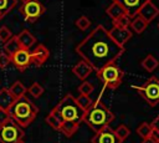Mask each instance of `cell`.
<instances>
[{
	"instance_id": "6da1fadb",
	"label": "cell",
	"mask_w": 159,
	"mask_h": 143,
	"mask_svg": "<svg viewBox=\"0 0 159 143\" xmlns=\"http://www.w3.org/2000/svg\"><path fill=\"white\" fill-rule=\"evenodd\" d=\"M124 46L118 45L102 25H97L77 46L76 52L97 72L108 63H113L124 52Z\"/></svg>"
},
{
	"instance_id": "7a4b0ae2",
	"label": "cell",
	"mask_w": 159,
	"mask_h": 143,
	"mask_svg": "<svg viewBox=\"0 0 159 143\" xmlns=\"http://www.w3.org/2000/svg\"><path fill=\"white\" fill-rule=\"evenodd\" d=\"M113 119H114V114L99 99L92 102L83 114V122L94 132L99 131L106 126H109V123Z\"/></svg>"
},
{
	"instance_id": "3957f363",
	"label": "cell",
	"mask_w": 159,
	"mask_h": 143,
	"mask_svg": "<svg viewBox=\"0 0 159 143\" xmlns=\"http://www.w3.org/2000/svg\"><path fill=\"white\" fill-rule=\"evenodd\" d=\"M9 112H10L11 119H14L22 128H25L36 118L39 113V108L25 95L14 101V103L9 108Z\"/></svg>"
},
{
	"instance_id": "277c9868",
	"label": "cell",
	"mask_w": 159,
	"mask_h": 143,
	"mask_svg": "<svg viewBox=\"0 0 159 143\" xmlns=\"http://www.w3.org/2000/svg\"><path fill=\"white\" fill-rule=\"evenodd\" d=\"M51 112H53L61 121H72L77 123L83 122L84 109L77 103L76 98L71 93H67L65 97H62Z\"/></svg>"
},
{
	"instance_id": "5b68a950",
	"label": "cell",
	"mask_w": 159,
	"mask_h": 143,
	"mask_svg": "<svg viewBox=\"0 0 159 143\" xmlns=\"http://www.w3.org/2000/svg\"><path fill=\"white\" fill-rule=\"evenodd\" d=\"M97 77L102 82V85L109 90H116L122 83V80L124 77V72L119 66L113 63H108L101 70L97 71Z\"/></svg>"
},
{
	"instance_id": "8992f818",
	"label": "cell",
	"mask_w": 159,
	"mask_h": 143,
	"mask_svg": "<svg viewBox=\"0 0 159 143\" xmlns=\"http://www.w3.org/2000/svg\"><path fill=\"white\" fill-rule=\"evenodd\" d=\"M132 88H135L137 92L140 95V97L149 106L154 107L159 103V78L153 76L148 78L143 85L132 86Z\"/></svg>"
},
{
	"instance_id": "52a82bcc",
	"label": "cell",
	"mask_w": 159,
	"mask_h": 143,
	"mask_svg": "<svg viewBox=\"0 0 159 143\" xmlns=\"http://www.w3.org/2000/svg\"><path fill=\"white\" fill-rule=\"evenodd\" d=\"M24 137L25 132L22 127L14 119H9L7 122L0 124V143H17L22 141Z\"/></svg>"
},
{
	"instance_id": "ba28073f",
	"label": "cell",
	"mask_w": 159,
	"mask_h": 143,
	"mask_svg": "<svg viewBox=\"0 0 159 143\" xmlns=\"http://www.w3.org/2000/svg\"><path fill=\"white\" fill-rule=\"evenodd\" d=\"M46 9L39 0H29L22 2L20 7V12L24 15L25 20L29 22H35L39 17L45 14Z\"/></svg>"
},
{
	"instance_id": "9c48e42d",
	"label": "cell",
	"mask_w": 159,
	"mask_h": 143,
	"mask_svg": "<svg viewBox=\"0 0 159 143\" xmlns=\"http://www.w3.org/2000/svg\"><path fill=\"white\" fill-rule=\"evenodd\" d=\"M11 57V63L19 70V71H25L31 63V51L27 48H22L20 47L14 55L10 56Z\"/></svg>"
},
{
	"instance_id": "30bf717a",
	"label": "cell",
	"mask_w": 159,
	"mask_h": 143,
	"mask_svg": "<svg viewBox=\"0 0 159 143\" xmlns=\"http://www.w3.org/2000/svg\"><path fill=\"white\" fill-rule=\"evenodd\" d=\"M91 143H122L109 126L101 128L99 131L94 132V136L91 138Z\"/></svg>"
},
{
	"instance_id": "8fae6325",
	"label": "cell",
	"mask_w": 159,
	"mask_h": 143,
	"mask_svg": "<svg viewBox=\"0 0 159 143\" xmlns=\"http://www.w3.org/2000/svg\"><path fill=\"white\" fill-rule=\"evenodd\" d=\"M111 37L120 46H124L125 42L129 41V39L132 37V31L128 27H118V26H113L109 31Z\"/></svg>"
},
{
	"instance_id": "7c38bea8",
	"label": "cell",
	"mask_w": 159,
	"mask_h": 143,
	"mask_svg": "<svg viewBox=\"0 0 159 143\" xmlns=\"http://www.w3.org/2000/svg\"><path fill=\"white\" fill-rule=\"evenodd\" d=\"M140 17H143L148 24L150 21H153L158 15H159V9L152 2V0H148L138 11V14Z\"/></svg>"
},
{
	"instance_id": "4fadbf2b",
	"label": "cell",
	"mask_w": 159,
	"mask_h": 143,
	"mask_svg": "<svg viewBox=\"0 0 159 143\" xmlns=\"http://www.w3.org/2000/svg\"><path fill=\"white\" fill-rule=\"evenodd\" d=\"M48 57H50V51L45 45H37L31 51V60L32 63L36 66H42Z\"/></svg>"
},
{
	"instance_id": "5bb4252c",
	"label": "cell",
	"mask_w": 159,
	"mask_h": 143,
	"mask_svg": "<svg viewBox=\"0 0 159 143\" xmlns=\"http://www.w3.org/2000/svg\"><path fill=\"white\" fill-rule=\"evenodd\" d=\"M112 1H116L118 4H120L125 12L129 15V16H135L139 11V9L148 1V0H112Z\"/></svg>"
},
{
	"instance_id": "9a60e30c",
	"label": "cell",
	"mask_w": 159,
	"mask_h": 143,
	"mask_svg": "<svg viewBox=\"0 0 159 143\" xmlns=\"http://www.w3.org/2000/svg\"><path fill=\"white\" fill-rule=\"evenodd\" d=\"M92 71H93L92 66H91L88 62H86L84 60L78 61V62L72 67L73 75H75L78 80H81V81H84V80L91 75Z\"/></svg>"
},
{
	"instance_id": "2e32d148",
	"label": "cell",
	"mask_w": 159,
	"mask_h": 143,
	"mask_svg": "<svg viewBox=\"0 0 159 143\" xmlns=\"http://www.w3.org/2000/svg\"><path fill=\"white\" fill-rule=\"evenodd\" d=\"M16 37H17V41H19L20 46L22 48H27V50H30L36 42L35 36L29 30H22L19 35H16Z\"/></svg>"
},
{
	"instance_id": "e0dca14e",
	"label": "cell",
	"mask_w": 159,
	"mask_h": 143,
	"mask_svg": "<svg viewBox=\"0 0 159 143\" xmlns=\"http://www.w3.org/2000/svg\"><path fill=\"white\" fill-rule=\"evenodd\" d=\"M16 98L10 93L9 88H1L0 90V109H6L9 111V108L11 107V104L14 103Z\"/></svg>"
},
{
	"instance_id": "ac0fdd59",
	"label": "cell",
	"mask_w": 159,
	"mask_h": 143,
	"mask_svg": "<svg viewBox=\"0 0 159 143\" xmlns=\"http://www.w3.org/2000/svg\"><path fill=\"white\" fill-rule=\"evenodd\" d=\"M106 12H107V15H108L112 20H116V19H118L119 16H122V15L127 14V12H125V10H124V7H123L120 4L116 2V1H112V4L107 7Z\"/></svg>"
},
{
	"instance_id": "d6986e66",
	"label": "cell",
	"mask_w": 159,
	"mask_h": 143,
	"mask_svg": "<svg viewBox=\"0 0 159 143\" xmlns=\"http://www.w3.org/2000/svg\"><path fill=\"white\" fill-rule=\"evenodd\" d=\"M78 127H80V123H77V122H72V121H62L60 132L63 133L66 137H71V136H73V134L78 131Z\"/></svg>"
},
{
	"instance_id": "ffe728a7",
	"label": "cell",
	"mask_w": 159,
	"mask_h": 143,
	"mask_svg": "<svg viewBox=\"0 0 159 143\" xmlns=\"http://www.w3.org/2000/svg\"><path fill=\"white\" fill-rule=\"evenodd\" d=\"M140 66H142L145 71H148V72H153L154 70L158 68V66H159V61L157 60L155 56H153V55H147V56L140 61Z\"/></svg>"
},
{
	"instance_id": "44dd1931",
	"label": "cell",
	"mask_w": 159,
	"mask_h": 143,
	"mask_svg": "<svg viewBox=\"0 0 159 143\" xmlns=\"http://www.w3.org/2000/svg\"><path fill=\"white\" fill-rule=\"evenodd\" d=\"M129 26H130V29H132L135 34H142V32L147 29L148 22H147L143 17H140L139 15H135V16H133L132 22H130Z\"/></svg>"
},
{
	"instance_id": "7402d4cb",
	"label": "cell",
	"mask_w": 159,
	"mask_h": 143,
	"mask_svg": "<svg viewBox=\"0 0 159 143\" xmlns=\"http://www.w3.org/2000/svg\"><path fill=\"white\" fill-rule=\"evenodd\" d=\"M20 44L17 41V37L16 36H11L5 44H4V52H6L9 56L14 55L19 48H20Z\"/></svg>"
},
{
	"instance_id": "603a6c76",
	"label": "cell",
	"mask_w": 159,
	"mask_h": 143,
	"mask_svg": "<svg viewBox=\"0 0 159 143\" xmlns=\"http://www.w3.org/2000/svg\"><path fill=\"white\" fill-rule=\"evenodd\" d=\"M9 91H10V93H11L15 98H19V97H22V96L26 95L27 88H26L20 81H15V82L9 87Z\"/></svg>"
},
{
	"instance_id": "cb8c5ba5",
	"label": "cell",
	"mask_w": 159,
	"mask_h": 143,
	"mask_svg": "<svg viewBox=\"0 0 159 143\" xmlns=\"http://www.w3.org/2000/svg\"><path fill=\"white\" fill-rule=\"evenodd\" d=\"M17 0H0V20L7 15L12 9H15Z\"/></svg>"
},
{
	"instance_id": "d4e9b609",
	"label": "cell",
	"mask_w": 159,
	"mask_h": 143,
	"mask_svg": "<svg viewBox=\"0 0 159 143\" xmlns=\"http://www.w3.org/2000/svg\"><path fill=\"white\" fill-rule=\"evenodd\" d=\"M45 121H46V123L51 127V128H53L55 131H58L60 132V128H61V123H62V121L53 113V112H50L48 114H47V117L45 118Z\"/></svg>"
},
{
	"instance_id": "484cf974",
	"label": "cell",
	"mask_w": 159,
	"mask_h": 143,
	"mask_svg": "<svg viewBox=\"0 0 159 143\" xmlns=\"http://www.w3.org/2000/svg\"><path fill=\"white\" fill-rule=\"evenodd\" d=\"M114 133H116V136L118 137V139H119L120 142H124V141L129 137L130 129H129L125 124H119V126L114 129Z\"/></svg>"
},
{
	"instance_id": "4316f807",
	"label": "cell",
	"mask_w": 159,
	"mask_h": 143,
	"mask_svg": "<svg viewBox=\"0 0 159 143\" xmlns=\"http://www.w3.org/2000/svg\"><path fill=\"white\" fill-rule=\"evenodd\" d=\"M137 133H138V136H139L140 138H143V139L150 137V134H152L150 123H147V122L140 123V124L138 126V128H137Z\"/></svg>"
},
{
	"instance_id": "83f0119b",
	"label": "cell",
	"mask_w": 159,
	"mask_h": 143,
	"mask_svg": "<svg viewBox=\"0 0 159 143\" xmlns=\"http://www.w3.org/2000/svg\"><path fill=\"white\" fill-rule=\"evenodd\" d=\"M132 16H129L128 14H124L122 16H119L118 19L116 20H112L113 21V26H118V27H129L130 22H132Z\"/></svg>"
},
{
	"instance_id": "f1b7e54d",
	"label": "cell",
	"mask_w": 159,
	"mask_h": 143,
	"mask_svg": "<svg viewBox=\"0 0 159 143\" xmlns=\"http://www.w3.org/2000/svg\"><path fill=\"white\" fill-rule=\"evenodd\" d=\"M27 92H29L34 98H39V97H41V95L43 93V87H42L39 82H34V83L27 88Z\"/></svg>"
},
{
	"instance_id": "f546056e",
	"label": "cell",
	"mask_w": 159,
	"mask_h": 143,
	"mask_svg": "<svg viewBox=\"0 0 159 143\" xmlns=\"http://www.w3.org/2000/svg\"><path fill=\"white\" fill-rule=\"evenodd\" d=\"M76 26H77V29L78 30H81V31H84V30H87L89 26H91V20L87 17V16H84V15H82V16H80L77 20H76Z\"/></svg>"
},
{
	"instance_id": "4dcf8cb0",
	"label": "cell",
	"mask_w": 159,
	"mask_h": 143,
	"mask_svg": "<svg viewBox=\"0 0 159 143\" xmlns=\"http://www.w3.org/2000/svg\"><path fill=\"white\" fill-rule=\"evenodd\" d=\"M76 101H77V103L86 111L89 106H91V103L93 102L92 101V98L88 96V95H82V93H80V96L76 98Z\"/></svg>"
},
{
	"instance_id": "1f68e13d",
	"label": "cell",
	"mask_w": 159,
	"mask_h": 143,
	"mask_svg": "<svg viewBox=\"0 0 159 143\" xmlns=\"http://www.w3.org/2000/svg\"><path fill=\"white\" fill-rule=\"evenodd\" d=\"M93 90H94V87H93V85L91 83V82H88V81H82V83L78 86V92L80 93H82V95H91L92 92H93Z\"/></svg>"
},
{
	"instance_id": "d6a6232c",
	"label": "cell",
	"mask_w": 159,
	"mask_h": 143,
	"mask_svg": "<svg viewBox=\"0 0 159 143\" xmlns=\"http://www.w3.org/2000/svg\"><path fill=\"white\" fill-rule=\"evenodd\" d=\"M11 36H12V32H11V30L9 27H6V26H1L0 27V42L5 44Z\"/></svg>"
},
{
	"instance_id": "836d02e7",
	"label": "cell",
	"mask_w": 159,
	"mask_h": 143,
	"mask_svg": "<svg viewBox=\"0 0 159 143\" xmlns=\"http://www.w3.org/2000/svg\"><path fill=\"white\" fill-rule=\"evenodd\" d=\"M9 63H11V57L6 52H0V68H5Z\"/></svg>"
},
{
	"instance_id": "e575fe53",
	"label": "cell",
	"mask_w": 159,
	"mask_h": 143,
	"mask_svg": "<svg viewBox=\"0 0 159 143\" xmlns=\"http://www.w3.org/2000/svg\"><path fill=\"white\" fill-rule=\"evenodd\" d=\"M9 119H11V116H10V112L6 111V109H0V124L7 122Z\"/></svg>"
},
{
	"instance_id": "d590c367",
	"label": "cell",
	"mask_w": 159,
	"mask_h": 143,
	"mask_svg": "<svg viewBox=\"0 0 159 143\" xmlns=\"http://www.w3.org/2000/svg\"><path fill=\"white\" fill-rule=\"evenodd\" d=\"M150 127H152L153 131L159 132V116H157V117L153 119V122L150 123Z\"/></svg>"
},
{
	"instance_id": "8d00e7d4",
	"label": "cell",
	"mask_w": 159,
	"mask_h": 143,
	"mask_svg": "<svg viewBox=\"0 0 159 143\" xmlns=\"http://www.w3.org/2000/svg\"><path fill=\"white\" fill-rule=\"evenodd\" d=\"M140 143H159V139H155L154 137H148V138H144Z\"/></svg>"
},
{
	"instance_id": "74e56055",
	"label": "cell",
	"mask_w": 159,
	"mask_h": 143,
	"mask_svg": "<svg viewBox=\"0 0 159 143\" xmlns=\"http://www.w3.org/2000/svg\"><path fill=\"white\" fill-rule=\"evenodd\" d=\"M21 2H25V1H29V0H20Z\"/></svg>"
},
{
	"instance_id": "f35d334b",
	"label": "cell",
	"mask_w": 159,
	"mask_h": 143,
	"mask_svg": "<svg viewBox=\"0 0 159 143\" xmlns=\"http://www.w3.org/2000/svg\"><path fill=\"white\" fill-rule=\"evenodd\" d=\"M17 143H25V142H24V141H20V142H17Z\"/></svg>"
},
{
	"instance_id": "ab89813d",
	"label": "cell",
	"mask_w": 159,
	"mask_h": 143,
	"mask_svg": "<svg viewBox=\"0 0 159 143\" xmlns=\"http://www.w3.org/2000/svg\"><path fill=\"white\" fill-rule=\"evenodd\" d=\"M158 27H159V24H158Z\"/></svg>"
}]
</instances>
